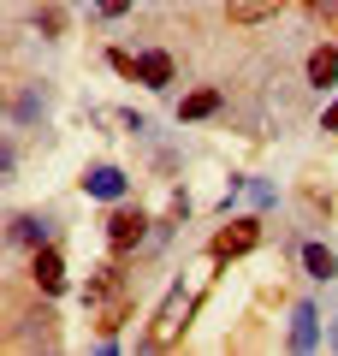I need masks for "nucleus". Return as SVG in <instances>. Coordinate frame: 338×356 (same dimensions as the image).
Listing matches in <instances>:
<instances>
[{
  "label": "nucleus",
  "instance_id": "nucleus-14",
  "mask_svg": "<svg viewBox=\"0 0 338 356\" xmlns=\"http://www.w3.org/2000/svg\"><path fill=\"white\" fill-rule=\"evenodd\" d=\"M95 6H101V18H125L131 13V0H95Z\"/></svg>",
  "mask_w": 338,
  "mask_h": 356
},
{
  "label": "nucleus",
  "instance_id": "nucleus-16",
  "mask_svg": "<svg viewBox=\"0 0 338 356\" xmlns=\"http://www.w3.org/2000/svg\"><path fill=\"white\" fill-rule=\"evenodd\" d=\"M332 344H338V327H332Z\"/></svg>",
  "mask_w": 338,
  "mask_h": 356
},
{
  "label": "nucleus",
  "instance_id": "nucleus-2",
  "mask_svg": "<svg viewBox=\"0 0 338 356\" xmlns=\"http://www.w3.org/2000/svg\"><path fill=\"white\" fill-rule=\"evenodd\" d=\"M184 315H190V297H184V285H172V291H166V303H161V315H154L149 344H166L178 327H184Z\"/></svg>",
  "mask_w": 338,
  "mask_h": 356
},
{
  "label": "nucleus",
  "instance_id": "nucleus-1",
  "mask_svg": "<svg viewBox=\"0 0 338 356\" xmlns=\"http://www.w3.org/2000/svg\"><path fill=\"white\" fill-rule=\"evenodd\" d=\"M255 243H261V226L255 220H232V226L214 238V261H232V255H250Z\"/></svg>",
  "mask_w": 338,
  "mask_h": 356
},
{
  "label": "nucleus",
  "instance_id": "nucleus-5",
  "mask_svg": "<svg viewBox=\"0 0 338 356\" xmlns=\"http://www.w3.org/2000/svg\"><path fill=\"white\" fill-rule=\"evenodd\" d=\"M30 273H36V285H42V291H65V261H60V250H54V243H42V250H36V267H30Z\"/></svg>",
  "mask_w": 338,
  "mask_h": 356
},
{
  "label": "nucleus",
  "instance_id": "nucleus-6",
  "mask_svg": "<svg viewBox=\"0 0 338 356\" xmlns=\"http://www.w3.org/2000/svg\"><path fill=\"white\" fill-rule=\"evenodd\" d=\"M137 83H149V89H166V83H172V54H161V48L137 54Z\"/></svg>",
  "mask_w": 338,
  "mask_h": 356
},
{
  "label": "nucleus",
  "instance_id": "nucleus-13",
  "mask_svg": "<svg viewBox=\"0 0 338 356\" xmlns=\"http://www.w3.org/2000/svg\"><path fill=\"white\" fill-rule=\"evenodd\" d=\"M309 6H314V18H326V24L338 30V0H309Z\"/></svg>",
  "mask_w": 338,
  "mask_h": 356
},
{
  "label": "nucleus",
  "instance_id": "nucleus-15",
  "mask_svg": "<svg viewBox=\"0 0 338 356\" xmlns=\"http://www.w3.org/2000/svg\"><path fill=\"white\" fill-rule=\"evenodd\" d=\"M326 131H338V102H332V107H326Z\"/></svg>",
  "mask_w": 338,
  "mask_h": 356
},
{
  "label": "nucleus",
  "instance_id": "nucleus-3",
  "mask_svg": "<svg viewBox=\"0 0 338 356\" xmlns=\"http://www.w3.org/2000/svg\"><path fill=\"white\" fill-rule=\"evenodd\" d=\"M143 232H149V220H143L137 208H119V214L107 220V243H113V250H137Z\"/></svg>",
  "mask_w": 338,
  "mask_h": 356
},
{
  "label": "nucleus",
  "instance_id": "nucleus-11",
  "mask_svg": "<svg viewBox=\"0 0 338 356\" xmlns=\"http://www.w3.org/2000/svg\"><path fill=\"white\" fill-rule=\"evenodd\" d=\"M13 243H30V250H42V243H48V226H42L36 214H18V220H13Z\"/></svg>",
  "mask_w": 338,
  "mask_h": 356
},
{
  "label": "nucleus",
  "instance_id": "nucleus-4",
  "mask_svg": "<svg viewBox=\"0 0 338 356\" xmlns=\"http://www.w3.org/2000/svg\"><path fill=\"white\" fill-rule=\"evenodd\" d=\"M321 344V315H314V303H297L291 309V350H314Z\"/></svg>",
  "mask_w": 338,
  "mask_h": 356
},
{
  "label": "nucleus",
  "instance_id": "nucleus-9",
  "mask_svg": "<svg viewBox=\"0 0 338 356\" xmlns=\"http://www.w3.org/2000/svg\"><path fill=\"white\" fill-rule=\"evenodd\" d=\"M309 83H314V89L338 83V54H332V48H314V54H309Z\"/></svg>",
  "mask_w": 338,
  "mask_h": 356
},
{
  "label": "nucleus",
  "instance_id": "nucleus-12",
  "mask_svg": "<svg viewBox=\"0 0 338 356\" xmlns=\"http://www.w3.org/2000/svg\"><path fill=\"white\" fill-rule=\"evenodd\" d=\"M220 113V95L214 89H196V95H184V107H178V119H208Z\"/></svg>",
  "mask_w": 338,
  "mask_h": 356
},
{
  "label": "nucleus",
  "instance_id": "nucleus-10",
  "mask_svg": "<svg viewBox=\"0 0 338 356\" xmlns=\"http://www.w3.org/2000/svg\"><path fill=\"white\" fill-rule=\"evenodd\" d=\"M303 267H309L314 280H332V273H338V255L326 250V243H309V250H303Z\"/></svg>",
  "mask_w": 338,
  "mask_h": 356
},
{
  "label": "nucleus",
  "instance_id": "nucleus-7",
  "mask_svg": "<svg viewBox=\"0 0 338 356\" xmlns=\"http://www.w3.org/2000/svg\"><path fill=\"white\" fill-rule=\"evenodd\" d=\"M83 191L101 196V202H119V196H125V172H119V166H95V172L83 178Z\"/></svg>",
  "mask_w": 338,
  "mask_h": 356
},
{
  "label": "nucleus",
  "instance_id": "nucleus-8",
  "mask_svg": "<svg viewBox=\"0 0 338 356\" xmlns=\"http://www.w3.org/2000/svg\"><path fill=\"white\" fill-rule=\"evenodd\" d=\"M285 0H225V13L238 18V24H255V18H273Z\"/></svg>",
  "mask_w": 338,
  "mask_h": 356
}]
</instances>
